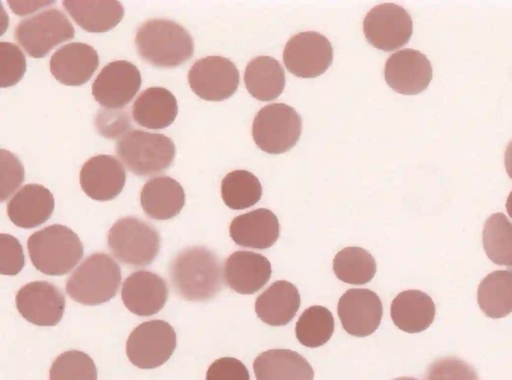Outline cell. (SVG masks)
Wrapping results in <instances>:
<instances>
[{"instance_id":"6da1fadb","label":"cell","mask_w":512,"mask_h":380,"mask_svg":"<svg viewBox=\"0 0 512 380\" xmlns=\"http://www.w3.org/2000/svg\"><path fill=\"white\" fill-rule=\"evenodd\" d=\"M169 273L177 294L188 301L211 300L222 288L220 261L203 246L181 251L171 262Z\"/></svg>"},{"instance_id":"7a4b0ae2","label":"cell","mask_w":512,"mask_h":380,"mask_svg":"<svg viewBox=\"0 0 512 380\" xmlns=\"http://www.w3.org/2000/svg\"><path fill=\"white\" fill-rule=\"evenodd\" d=\"M140 57L156 67L172 68L189 60L194 43L189 32L178 23L165 19L144 22L136 33Z\"/></svg>"},{"instance_id":"3957f363","label":"cell","mask_w":512,"mask_h":380,"mask_svg":"<svg viewBox=\"0 0 512 380\" xmlns=\"http://www.w3.org/2000/svg\"><path fill=\"white\" fill-rule=\"evenodd\" d=\"M27 248L34 267L50 276L69 273L83 257V245L77 234L60 224L33 233Z\"/></svg>"},{"instance_id":"277c9868","label":"cell","mask_w":512,"mask_h":380,"mask_svg":"<svg viewBox=\"0 0 512 380\" xmlns=\"http://www.w3.org/2000/svg\"><path fill=\"white\" fill-rule=\"evenodd\" d=\"M121 282V270L106 253L87 257L66 283L69 297L84 305H98L112 299Z\"/></svg>"},{"instance_id":"5b68a950","label":"cell","mask_w":512,"mask_h":380,"mask_svg":"<svg viewBox=\"0 0 512 380\" xmlns=\"http://www.w3.org/2000/svg\"><path fill=\"white\" fill-rule=\"evenodd\" d=\"M116 153L135 175H154L167 169L175 157L173 141L159 133L131 130L116 143Z\"/></svg>"},{"instance_id":"8992f818","label":"cell","mask_w":512,"mask_h":380,"mask_svg":"<svg viewBox=\"0 0 512 380\" xmlns=\"http://www.w3.org/2000/svg\"><path fill=\"white\" fill-rule=\"evenodd\" d=\"M108 247L121 263L132 267L149 265L160 249L158 231L136 217H124L115 222L108 232Z\"/></svg>"},{"instance_id":"52a82bcc","label":"cell","mask_w":512,"mask_h":380,"mask_svg":"<svg viewBox=\"0 0 512 380\" xmlns=\"http://www.w3.org/2000/svg\"><path fill=\"white\" fill-rule=\"evenodd\" d=\"M301 129L302 120L294 108L284 103H272L256 114L252 136L261 150L269 154H280L297 143Z\"/></svg>"},{"instance_id":"ba28073f","label":"cell","mask_w":512,"mask_h":380,"mask_svg":"<svg viewBox=\"0 0 512 380\" xmlns=\"http://www.w3.org/2000/svg\"><path fill=\"white\" fill-rule=\"evenodd\" d=\"M75 30L58 9H48L23 19L15 29V38L27 54L44 57L56 45L72 39Z\"/></svg>"},{"instance_id":"9c48e42d","label":"cell","mask_w":512,"mask_h":380,"mask_svg":"<svg viewBox=\"0 0 512 380\" xmlns=\"http://www.w3.org/2000/svg\"><path fill=\"white\" fill-rule=\"evenodd\" d=\"M176 348V333L163 320H151L138 325L126 342V354L132 364L141 369H153L164 364Z\"/></svg>"},{"instance_id":"30bf717a","label":"cell","mask_w":512,"mask_h":380,"mask_svg":"<svg viewBox=\"0 0 512 380\" xmlns=\"http://www.w3.org/2000/svg\"><path fill=\"white\" fill-rule=\"evenodd\" d=\"M413 23L409 13L394 3L373 7L363 20V32L375 48L393 51L404 46L410 39Z\"/></svg>"},{"instance_id":"8fae6325","label":"cell","mask_w":512,"mask_h":380,"mask_svg":"<svg viewBox=\"0 0 512 380\" xmlns=\"http://www.w3.org/2000/svg\"><path fill=\"white\" fill-rule=\"evenodd\" d=\"M333 60L329 40L315 31L300 32L292 36L283 51V61L288 71L302 78L323 74Z\"/></svg>"},{"instance_id":"7c38bea8","label":"cell","mask_w":512,"mask_h":380,"mask_svg":"<svg viewBox=\"0 0 512 380\" xmlns=\"http://www.w3.org/2000/svg\"><path fill=\"white\" fill-rule=\"evenodd\" d=\"M192 91L208 101H222L234 94L239 85L236 65L222 56H208L196 61L189 70Z\"/></svg>"},{"instance_id":"4fadbf2b","label":"cell","mask_w":512,"mask_h":380,"mask_svg":"<svg viewBox=\"0 0 512 380\" xmlns=\"http://www.w3.org/2000/svg\"><path fill=\"white\" fill-rule=\"evenodd\" d=\"M141 86L138 68L125 60L107 64L92 85L95 100L106 109H120L127 105Z\"/></svg>"},{"instance_id":"5bb4252c","label":"cell","mask_w":512,"mask_h":380,"mask_svg":"<svg viewBox=\"0 0 512 380\" xmlns=\"http://www.w3.org/2000/svg\"><path fill=\"white\" fill-rule=\"evenodd\" d=\"M16 307L23 318L32 324L55 326L63 316L65 297L52 283L34 281L17 292Z\"/></svg>"},{"instance_id":"9a60e30c","label":"cell","mask_w":512,"mask_h":380,"mask_svg":"<svg viewBox=\"0 0 512 380\" xmlns=\"http://www.w3.org/2000/svg\"><path fill=\"white\" fill-rule=\"evenodd\" d=\"M338 316L343 329L350 335L365 337L379 327L383 307L379 296L369 290H347L338 301Z\"/></svg>"},{"instance_id":"2e32d148","label":"cell","mask_w":512,"mask_h":380,"mask_svg":"<svg viewBox=\"0 0 512 380\" xmlns=\"http://www.w3.org/2000/svg\"><path fill=\"white\" fill-rule=\"evenodd\" d=\"M384 76L387 84L396 92L415 95L428 87L433 72L424 54L407 48L393 53L387 59Z\"/></svg>"},{"instance_id":"e0dca14e","label":"cell","mask_w":512,"mask_h":380,"mask_svg":"<svg viewBox=\"0 0 512 380\" xmlns=\"http://www.w3.org/2000/svg\"><path fill=\"white\" fill-rule=\"evenodd\" d=\"M80 185L90 198L108 201L122 191L126 173L122 163L111 155H97L87 160L80 171Z\"/></svg>"},{"instance_id":"ac0fdd59","label":"cell","mask_w":512,"mask_h":380,"mask_svg":"<svg viewBox=\"0 0 512 380\" xmlns=\"http://www.w3.org/2000/svg\"><path fill=\"white\" fill-rule=\"evenodd\" d=\"M125 307L138 316H151L158 313L168 298V287L159 275L140 270L129 275L121 290Z\"/></svg>"},{"instance_id":"d6986e66","label":"cell","mask_w":512,"mask_h":380,"mask_svg":"<svg viewBox=\"0 0 512 380\" xmlns=\"http://www.w3.org/2000/svg\"><path fill=\"white\" fill-rule=\"evenodd\" d=\"M271 273V263L262 254L236 251L226 259L223 277L235 292L254 294L269 281Z\"/></svg>"},{"instance_id":"ffe728a7","label":"cell","mask_w":512,"mask_h":380,"mask_svg":"<svg viewBox=\"0 0 512 380\" xmlns=\"http://www.w3.org/2000/svg\"><path fill=\"white\" fill-rule=\"evenodd\" d=\"M99 65L96 50L85 43L73 42L59 48L50 59V71L64 85L86 83Z\"/></svg>"},{"instance_id":"44dd1931","label":"cell","mask_w":512,"mask_h":380,"mask_svg":"<svg viewBox=\"0 0 512 380\" xmlns=\"http://www.w3.org/2000/svg\"><path fill=\"white\" fill-rule=\"evenodd\" d=\"M229 233L239 246L267 249L277 241L280 225L271 210L258 208L235 217L230 224Z\"/></svg>"},{"instance_id":"7402d4cb","label":"cell","mask_w":512,"mask_h":380,"mask_svg":"<svg viewBox=\"0 0 512 380\" xmlns=\"http://www.w3.org/2000/svg\"><path fill=\"white\" fill-rule=\"evenodd\" d=\"M54 210L51 192L40 184H27L7 204L9 219L18 227L30 229L46 222Z\"/></svg>"},{"instance_id":"603a6c76","label":"cell","mask_w":512,"mask_h":380,"mask_svg":"<svg viewBox=\"0 0 512 380\" xmlns=\"http://www.w3.org/2000/svg\"><path fill=\"white\" fill-rule=\"evenodd\" d=\"M256 380H313L314 371L296 351L270 349L258 355L253 363Z\"/></svg>"},{"instance_id":"cb8c5ba5","label":"cell","mask_w":512,"mask_h":380,"mask_svg":"<svg viewBox=\"0 0 512 380\" xmlns=\"http://www.w3.org/2000/svg\"><path fill=\"white\" fill-rule=\"evenodd\" d=\"M140 202L144 212L155 220H168L180 213L185 204L184 189L168 176L148 180L142 187Z\"/></svg>"},{"instance_id":"d4e9b609","label":"cell","mask_w":512,"mask_h":380,"mask_svg":"<svg viewBox=\"0 0 512 380\" xmlns=\"http://www.w3.org/2000/svg\"><path fill=\"white\" fill-rule=\"evenodd\" d=\"M300 303L296 286L288 281L278 280L257 297L255 312L264 323L283 326L294 318Z\"/></svg>"},{"instance_id":"484cf974","label":"cell","mask_w":512,"mask_h":380,"mask_svg":"<svg viewBox=\"0 0 512 380\" xmlns=\"http://www.w3.org/2000/svg\"><path fill=\"white\" fill-rule=\"evenodd\" d=\"M391 318L394 324L407 333L426 330L435 317V304L431 297L419 290L399 293L391 304Z\"/></svg>"},{"instance_id":"4316f807","label":"cell","mask_w":512,"mask_h":380,"mask_svg":"<svg viewBox=\"0 0 512 380\" xmlns=\"http://www.w3.org/2000/svg\"><path fill=\"white\" fill-rule=\"evenodd\" d=\"M178 112L175 96L163 87L143 91L132 106L137 124L148 129H163L175 120Z\"/></svg>"},{"instance_id":"83f0119b","label":"cell","mask_w":512,"mask_h":380,"mask_svg":"<svg viewBox=\"0 0 512 380\" xmlns=\"http://www.w3.org/2000/svg\"><path fill=\"white\" fill-rule=\"evenodd\" d=\"M63 6L81 28L94 33L114 28L124 15L123 6L114 0H66Z\"/></svg>"},{"instance_id":"f1b7e54d","label":"cell","mask_w":512,"mask_h":380,"mask_svg":"<svg viewBox=\"0 0 512 380\" xmlns=\"http://www.w3.org/2000/svg\"><path fill=\"white\" fill-rule=\"evenodd\" d=\"M248 92L256 99H276L285 87V73L280 63L270 56H258L251 60L244 72Z\"/></svg>"},{"instance_id":"f546056e","label":"cell","mask_w":512,"mask_h":380,"mask_svg":"<svg viewBox=\"0 0 512 380\" xmlns=\"http://www.w3.org/2000/svg\"><path fill=\"white\" fill-rule=\"evenodd\" d=\"M477 299L488 317L507 316L512 312V271L499 270L487 275L479 284Z\"/></svg>"},{"instance_id":"4dcf8cb0","label":"cell","mask_w":512,"mask_h":380,"mask_svg":"<svg viewBox=\"0 0 512 380\" xmlns=\"http://www.w3.org/2000/svg\"><path fill=\"white\" fill-rule=\"evenodd\" d=\"M376 270L374 257L361 247H346L333 259L336 277L347 284H366L373 279Z\"/></svg>"},{"instance_id":"1f68e13d","label":"cell","mask_w":512,"mask_h":380,"mask_svg":"<svg viewBox=\"0 0 512 380\" xmlns=\"http://www.w3.org/2000/svg\"><path fill=\"white\" fill-rule=\"evenodd\" d=\"M221 195L231 209L241 210L255 205L262 196L258 178L246 170L229 172L222 180Z\"/></svg>"},{"instance_id":"d6a6232c","label":"cell","mask_w":512,"mask_h":380,"mask_svg":"<svg viewBox=\"0 0 512 380\" xmlns=\"http://www.w3.org/2000/svg\"><path fill=\"white\" fill-rule=\"evenodd\" d=\"M334 332V318L326 307L315 305L303 311L299 317L295 334L297 340L308 348L324 345Z\"/></svg>"},{"instance_id":"836d02e7","label":"cell","mask_w":512,"mask_h":380,"mask_svg":"<svg viewBox=\"0 0 512 380\" xmlns=\"http://www.w3.org/2000/svg\"><path fill=\"white\" fill-rule=\"evenodd\" d=\"M483 247L492 262L512 266V223L504 214L496 213L486 220Z\"/></svg>"},{"instance_id":"e575fe53","label":"cell","mask_w":512,"mask_h":380,"mask_svg":"<svg viewBox=\"0 0 512 380\" xmlns=\"http://www.w3.org/2000/svg\"><path fill=\"white\" fill-rule=\"evenodd\" d=\"M49 380H97L94 361L86 353L70 350L60 354L52 363Z\"/></svg>"},{"instance_id":"d590c367","label":"cell","mask_w":512,"mask_h":380,"mask_svg":"<svg viewBox=\"0 0 512 380\" xmlns=\"http://www.w3.org/2000/svg\"><path fill=\"white\" fill-rule=\"evenodd\" d=\"M26 70V59L21 49L8 42L0 43V86L10 87L18 83Z\"/></svg>"},{"instance_id":"8d00e7d4","label":"cell","mask_w":512,"mask_h":380,"mask_svg":"<svg viewBox=\"0 0 512 380\" xmlns=\"http://www.w3.org/2000/svg\"><path fill=\"white\" fill-rule=\"evenodd\" d=\"M426 380H479L475 369L456 357L435 360L428 368Z\"/></svg>"},{"instance_id":"74e56055","label":"cell","mask_w":512,"mask_h":380,"mask_svg":"<svg viewBox=\"0 0 512 380\" xmlns=\"http://www.w3.org/2000/svg\"><path fill=\"white\" fill-rule=\"evenodd\" d=\"M0 169V200L5 201L22 184L24 168L20 160L13 153L1 149Z\"/></svg>"},{"instance_id":"f35d334b","label":"cell","mask_w":512,"mask_h":380,"mask_svg":"<svg viewBox=\"0 0 512 380\" xmlns=\"http://www.w3.org/2000/svg\"><path fill=\"white\" fill-rule=\"evenodd\" d=\"M25 264L24 253L19 241L9 234L0 235V273L13 276L18 274Z\"/></svg>"},{"instance_id":"ab89813d","label":"cell","mask_w":512,"mask_h":380,"mask_svg":"<svg viewBox=\"0 0 512 380\" xmlns=\"http://www.w3.org/2000/svg\"><path fill=\"white\" fill-rule=\"evenodd\" d=\"M206 380H250L246 366L233 357L215 360L208 368Z\"/></svg>"},{"instance_id":"60d3db41","label":"cell","mask_w":512,"mask_h":380,"mask_svg":"<svg viewBox=\"0 0 512 380\" xmlns=\"http://www.w3.org/2000/svg\"><path fill=\"white\" fill-rule=\"evenodd\" d=\"M129 115L124 111L107 109L99 111L96 125L99 133L108 138L124 135L130 126Z\"/></svg>"},{"instance_id":"b9f144b4","label":"cell","mask_w":512,"mask_h":380,"mask_svg":"<svg viewBox=\"0 0 512 380\" xmlns=\"http://www.w3.org/2000/svg\"><path fill=\"white\" fill-rule=\"evenodd\" d=\"M52 3H54V2L53 1H51V2L50 1H36V2L8 1L10 8L14 11L15 14H18V15L29 14L31 12H34L38 8H42V7L50 5Z\"/></svg>"},{"instance_id":"7bdbcfd3","label":"cell","mask_w":512,"mask_h":380,"mask_svg":"<svg viewBox=\"0 0 512 380\" xmlns=\"http://www.w3.org/2000/svg\"><path fill=\"white\" fill-rule=\"evenodd\" d=\"M505 168L510 178H512V141L505 151Z\"/></svg>"},{"instance_id":"ee69618b","label":"cell","mask_w":512,"mask_h":380,"mask_svg":"<svg viewBox=\"0 0 512 380\" xmlns=\"http://www.w3.org/2000/svg\"><path fill=\"white\" fill-rule=\"evenodd\" d=\"M506 209L509 216L512 218V192L509 194L506 202Z\"/></svg>"},{"instance_id":"f6af8a7d","label":"cell","mask_w":512,"mask_h":380,"mask_svg":"<svg viewBox=\"0 0 512 380\" xmlns=\"http://www.w3.org/2000/svg\"><path fill=\"white\" fill-rule=\"evenodd\" d=\"M394 380H418V379H416L414 377H399Z\"/></svg>"}]
</instances>
